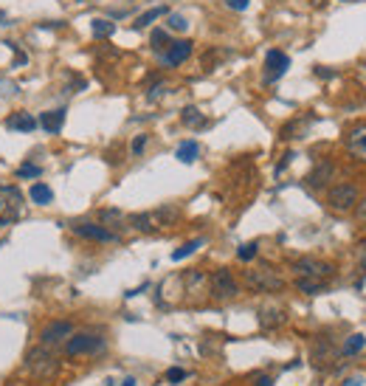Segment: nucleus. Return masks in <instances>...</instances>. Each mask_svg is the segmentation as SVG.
I'll return each instance as SVG.
<instances>
[{
  "instance_id": "obj_28",
  "label": "nucleus",
  "mask_w": 366,
  "mask_h": 386,
  "mask_svg": "<svg viewBox=\"0 0 366 386\" xmlns=\"http://www.w3.org/2000/svg\"><path fill=\"white\" fill-rule=\"evenodd\" d=\"M167 28H170V31H186L189 23H186L183 15H167Z\"/></svg>"
},
{
  "instance_id": "obj_32",
  "label": "nucleus",
  "mask_w": 366,
  "mask_h": 386,
  "mask_svg": "<svg viewBox=\"0 0 366 386\" xmlns=\"http://www.w3.org/2000/svg\"><path fill=\"white\" fill-rule=\"evenodd\" d=\"M147 141H149V136H136V141H133L130 152H133V155H141V152H144V147H147Z\"/></svg>"
},
{
  "instance_id": "obj_14",
  "label": "nucleus",
  "mask_w": 366,
  "mask_h": 386,
  "mask_svg": "<svg viewBox=\"0 0 366 386\" xmlns=\"http://www.w3.org/2000/svg\"><path fill=\"white\" fill-rule=\"evenodd\" d=\"M39 127L48 133V136H57L62 130V124H65V107H57V110H46L43 116L37 119Z\"/></svg>"
},
{
  "instance_id": "obj_2",
  "label": "nucleus",
  "mask_w": 366,
  "mask_h": 386,
  "mask_svg": "<svg viewBox=\"0 0 366 386\" xmlns=\"http://www.w3.org/2000/svg\"><path fill=\"white\" fill-rule=\"evenodd\" d=\"M246 285L251 288V290H257V293H276V290H282L284 288V279L271 268V265H259V268H251V271H246Z\"/></svg>"
},
{
  "instance_id": "obj_34",
  "label": "nucleus",
  "mask_w": 366,
  "mask_h": 386,
  "mask_svg": "<svg viewBox=\"0 0 366 386\" xmlns=\"http://www.w3.org/2000/svg\"><path fill=\"white\" fill-rule=\"evenodd\" d=\"M360 383H363V378H360V375H355V378H347V380H344V386H360Z\"/></svg>"
},
{
  "instance_id": "obj_17",
  "label": "nucleus",
  "mask_w": 366,
  "mask_h": 386,
  "mask_svg": "<svg viewBox=\"0 0 366 386\" xmlns=\"http://www.w3.org/2000/svg\"><path fill=\"white\" fill-rule=\"evenodd\" d=\"M363 347H366V335H363V333H352V335L344 341L341 356H344V358H352V356H358Z\"/></svg>"
},
{
  "instance_id": "obj_20",
  "label": "nucleus",
  "mask_w": 366,
  "mask_h": 386,
  "mask_svg": "<svg viewBox=\"0 0 366 386\" xmlns=\"http://www.w3.org/2000/svg\"><path fill=\"white\" fill-rule=\"evenodd\" d=\"M181 121H183L186 127H203V124H206V119H203V113H200L194 105H189V107L181 110Z\"/></svg>"
},
{
  "instance_id": "obj_8",
  "label": "nucleus",
  "mask_w": 366,
  "mask_h": 386,
  "mask_svg": "<svg viewBox=\"0 0 366 386\" xmlns=\"http://www.w3.org/2000/svg\"><path fill=\"white\" fill-rule=\"evenodd\" d=\"M344 147H347V152H349L355 161L366 164V124L349 127V130H347V139H344Z\"/></svg>"
},
{
  "instance_id": "obj_31",
  "label": "nucleus",
  "mask_w": 366,
  "mask_h": 386,
  "mask_svg": "<svg viewBox=\"0 0 366 386\" xmlns=\"http://www.w3.org/2000/svg\"><path fill=\"white\" fill-rule=\"evenodd\" d=\"M223 3H226L228 9H234V12H246V9L251 6V0H223Z\"/></svg>"
},
{
  "instance_id": "obj_19",
  "label": "nucleus",
  "mask_w": 366,
  "mask_h": 386,
  "mask_svg": "<svg viewBox=\"0 0 366 386\" xmlns=\"http://www.w3.org/2000/svg\"><path fill=\"white\" fill-rule=\"evenodd\" d=\"M170 31H164V28H155L152 31V37H149V46H152V51H158V54H164L167 49H170Z\"/></svg>"
},
{
  "instance_id": "obj_15",
  "label": "nucleus",
  "mask_w": 366,
  "mask_h": 386,
  "mask_svg": "<svg viewBox=\"0 0 366 386\" xmlns=\"http://www.w3.org/2000/svg\"><path fill=\"white\" fill-rule=\"evenodd\" d=\"M28 198H31L37 206H48V203L54 200V192H51V186H48V184L37 181V184H31V189H28Z\"/></svg>"
},
{
  "instance_id": "obj_7",
  "label": "nucleus",
  "mask_w": 366,
  "mask_h": 386,
  "mask_svg": "<svg viewBox=\"0 0 366 386\" xmlns=\"http://www.w3.org/2000/svg\"><path fill=\"white\" fill-rule=\"evenodd\" d=\"M76 237H82V240H93V243H118V234L110 231L107 226L102 223H73L71 226Z\"/></svg>"
},
{
  "instance_id": "obj_30",
  "label": "nucleus",
  "mask_w": 366,
  "mask_h": 386,
  "mask_svg": "<svg viewBox=\"0 0 366 386\" xmlns=\"http://www.w3.org/2000/svg\"><path fill=\"white\" fill-rule=\"evenodd\" d=\"M186 378V369H181V367H172V369H167V380L170 383H181Z\"/></svg>"
},
{
  "instance_id": "obj_3",
  "label": "nucleus",
  "mask_w": 366,
  "mask_h": 386,
  "mask_svg": "<svg viewBox=\"0 0 366 386\" xmlns=\"http://www.w3.org/2000/svg\"><path fill=\"white\" fill-rule=\"evenodd\" d=\"M26 367H28V372H34L37 378H51L57 369H60V361H57V356L51 353V347H34L28 356H26Z\"/></svg>"
},
{
  "instance_id": "obj_38",
  "label": "nucleus",
  "mask_w": 366,
  "mask_h": 386,
  "mask_svg": "<svg viewBox=\"0 0 366 386\" xmlns=\"http://www.w3.org/2000/svg\"><path fill=\"white\" fill-rule=\"evenodd\" d=\"M0 209H3V200H0Z\"/></svg>"
},
{
  "instance_id": "obj_6",
  "label": "nucleus",
  "mask_w": 366,
  "mask_h": 386,
  "mask_svg": "<svg viewBox=\"0 0 366 386\" xmlns=\"http://www.w3.org/2000/svg\"><path fill=\"white\" fill-rule=\"evenodd\" d=\"M209 293H212L214 299H234V296L239 293V282L234 279V274H231L228 268H220V271H214L212 279H209Z\"/></svg>"
},
{
  "instance_id": "obj_26",
  "label": "nucleus",
  "mask_w": 366,
  "mask_h": 386,
  "mask_svg": "<svg viewBox=\"0 0 366 386\" xmlns=\"http://www.w3.org/2000/svg\"><path fill=\"white\" fill-rule=\"evenodd\" d=\"M257 251H259V245H257V243H242V245L237 248V256H239L242 263H251L254 256H257Z\"/></svg>"
},
{
  "instance_id": "obj_18",
  "label": "nucleus",
  "mask_w": 366,
  "mask_h": 386,
  "mask_svg": "<svg viewBox=\"0 0 366 386\" xmlns=\"http://www.w3.org/2000/svg\"><path fill=\"white\" fill-rule=\"evenodd\" d=\"M99 220H102V226H107L113 231V229H118L121 223H125V214H121L118 209H102L99 211Z\"/></svg>"
},
{
  "instance_id": "obj_12",
  "label": "nucleus",
  "mask_w": 366,
  "mask_h": 386,
  "mask_svg": "<svg viewBox=\"0 0 366 386\" xmlns=\"http://www.w3.org/2000/svg\"><path fill=\"white\" fill-rule=\"evenodd\" d=\"M192 51H194V42H192V40H178V42H170V49L164 51V65H170V68L183 65V62L192 57Z\"/></svg>"
},
{
  "instance_id": "obj_13",
  "label": "nucleus",
  "mask_w": 366,
  "mask_h": 386,
  "mask_svg": "<svg viewBox=\"0 0 366 386\" xmlns=\"http://www.w3.org/2000/svg\"><path fill=\"white\" fill-rule=\"evenodd\" d=\"M37 127H39V121H37L31 113H26V110L12 113V116L6 119V130H12V133H34Z\"/></svg>"
},
{
  "instance_id": "obj_4",
  "label": "nucleus",
  "mask_w": 366,
  "mask_h": 386,
  "mask_svg": "<svg viewBox=\"0 0 366 386\" xmlns=\"http://www.w3.org/2000/svg\"><path fill=\"white\" fill-rule=\"evenodd\" d=\"M102 350H104V338L102 335H93V333L71 335L68 344H65V353L68 356H96Z\"/></svg>"
},
{
  "instance_id": "obj_24",
  "label": "nucleus",
  "mask_w": 366,
  "mask_h": 386,
  "mask_svg": "<svg viewBox=\"0 0 366 386\" xmlns=\"http://www.w3.org/2000/svg\"><path fill=\"white\" fill-rule=\"evenodd\" d=\"M203 245V237H197V240H189V243H183L178 251H172V260L175 263H181V260H186V256H192L197 248Z\"/></svg>"
},
{
  "instance_id": "obj_33",
  "label": "nucleus",
  "mask_w": 366,
  "mask_h": 386,
  "mask_svg": "<svg viewBox=\"0 0 366 386\" xmlns=\"http://www.w3.org/2000/svg\"><path fill=\"white\" fill-rule=\"evenodd\" d=\"M358 218H360V220H366V198H363V200H358Z\"/></svg>"
},
{
  "instance_id": "obj_29",
  "label": "nucleus",
  "mask_w": 366,
  "mask_h": 386,
  "mask_svg": "<svg viewBox=\"0 0 366 386\" xmlns=\"http://www.w3.org/2000/svg\"><path fill=\"white\" fill-rule=\"evenodd\" d=\"M39 175H43V169H39L37 164H23L20 169H17V178H39Z\"/></svg>"
},
{
  "instance_id": "obj_9",
  "label": "nucleus",
  "mask_w": 366,
  "mask_h": 386,
  "mask_svg": "<svg viewBox=\"0 0 366 386\" xmlns=\"http://www.w3.org/2000/svg\"><path fill=\"white\" fill-rule=\"evenodd\" d=\"M71 333H73L71 322H51L43 333H39V344L43 347H57V344H62L65 338H71Z\"/></svg>"
},
{
  "instance_id": "obj_21",
  "label": "nucleus",
  "mask_w": 366,
  "mask_h": 386,
  "mask_svg": "<svg viewBox=\"0 0 366 386\" xmlns=\"http://www.w3.org/2000/svg\"><path fill=\"white\" fill-rule=\"evenodd\" d=\"M167 15H170V9H167V6H155V9H149V12H144V15H141V17H138V20L133 23V26H136V28H144V26H149V23H155L158 17H167Z\"/></svg>"
},
{
  "instance_id": "obj_27",
  "label": "nucleus",
  "mask_w": 366,
  "mask_h": 386,
  "mask_svg": "<svg viewBox=\"0 0 366 386\" xmlns=\"http://www.w3.org/2000/svg\"><path fill=\"white\" fill-rule=\"evenodd\" d=\"M259 322H262L265 327H276V324L284 322V316H282V310H262V313H259Z\"/></svg>"
},
{
  "instance_id": "obj_10",
  "label": "nucleus",
  "mask_w": 366,
  "mask_h": 386,
  "mask_svg": "<svg viewBox=\"0 0 366 386\" xmlns=\"http://www.w3.org/2000/svg\"><path fill=\"white\" fill-rule=\"evenodd\" d=\"M293 271L299 274V277H313V279H327L336 268L330 265V263H324V260H296L293 263Z\"/></svg>"
},
{
  "instance_id": "obj_11",
  "label": "nucleus",
  "mask_w": 366,
  "mask_h": 386,
  "mask_svg": "<svg viewBox=\"0 0 366 386\" xmlns=\"http://www.w3.org/2000/svg\"><path fill=\"white\" fill-rule=\"evenodd\" d=\"M288 68H291V57L284 51L273 49V51L265 54V82H276Z\"/></svg>"
},
{
  "instance_id": "obj_22",
  "label": "nucleus",
  "mask_w": 366,
  "mask_h": 386,
  "mask_svg": "<svg viewBox=\"0 0 366 386\" xmlns=\"http://www.w3.org/2000/svg\"><path fill=\"white\" fill-rule=\"evenodd\" d=\"M296 288L302 290V293H321L324 288H327V282H324V279H313V277H302L299 282H296Z\"/></svg>"
},
{
  "instance_id": "obj_25",
  "label": "nucleus",
  "mask_w": 366,
  "mask_h": 386,
  "mask_svg": "<svg viewBox=\"0 0 366 386\" xmlns=\"http://www.w3.org/2000/svg\"><path fill=\"white\" fill-rule=\"evenodd\" d=\"M197 155H200L197 141H183V144L178 147V161H183V164H192Z\"/></svg>"
},
{
  "instance_id": "obj_23",
  "label": "nucleus",
  "mask_w": 366,
  "mask_h": 386,
  "mask_svg": "<svg viewBox=\"0 0 366 386\" xmlns=\"http://www.w3.org/2000/svg\"><path fill=\"white\" fill-rule=\"evenodd\" d=\"M91 28H93V37H96V40H107V37H113V31H116V26H113L110 20H104V17H96V20L91 23Z\"/></svg>"
},
{
  "instance_id": "obj_16",
  "label": "nucleus",
  "mask_w": 366,
  "mask_h": 386,
  "mask_svg": "<svg viewBox=\"0 0 366 386\" xmlns=\"http://www.w3.org/2000/svg\"><path fill=\"white\" fill-rule=\"evenodd\" d=\"M333 173H336V166L324 161V164H318V166L313 169V173H310L307 184H310V186H324V184H327V181L333 178Z\"/></svg>"
},
{
  "instance_id": "obj_36",
  "label": "nucleus",
  "mask_w": 366,
  "mask_h": 386,
  "mask_svg": "<svg viewBox=\"0 0 366 386\" xmlns=\"http://www.w3.org/2000/svg\"><path fill=\"white\" fill-rule=\"evenodd\" d=\"M257 386H273V378H259V383Z\"/></svg>"
},
{
  "instance_id": "obj_37",
  "label": "nucleus",
  "mask_w": 366,
  "mask_h": 386,
  "mask_svg": "<svg viewBox=\"0 0 366 386\" xmlns=\"http://www.w3.org/2000/svg\"><path fill=\"white\" fill-rule=\"evenodd\" d=\"M121 386H136V378H127V380L121 383Z\"/></svg>"
},
{
  "instance_id": "obj_1",
  "label": "nucleus",
  "mask_w": 366,
  "mask_h": 386,
  "mask_svg": "<svg viewBox=\"0 0 366 386\" xmlns=\"http://www.w3.org/2000/svg\"><path fill=\"white\" fill-rule=\"evenodd\" d=\"M178 209L172 206H161L158 211H141V214H133L130 218V226L138 229V231H158V229H167L178 220Z\"/></svg>"
},
{
  "instance_id": "obj_5",
  "label": "nucleus",
  "mask_w": 366,
  "mask_h": 386,
  "mask_svg": "<svg viewBox=\"0 0 366 386\" xmlns=\"http://www.w3.org/2000/svg\"><path fill=\"white\" fill-rule=\"evenodd\" d=\"M358 200H360V195H358V186H352V184H338L327 192V206L333 211H349L358 206Z\"/></svg>"
},
{
  "instance_id": "obj_35",
  "label": "nucleus",
  "mask_w": 366,
  "mask_h": 386,
  "mask_svg": "<svg viewBox=\"0 0 366 386\" xmlns=\"http://www.w3.org/2000/svg\"><path fill=\"white\" fill-rule=\"evenodd\" d=\"M360 268H363V271H366V245H363V248H360Z\"/></svg>"
}]
</instances>
